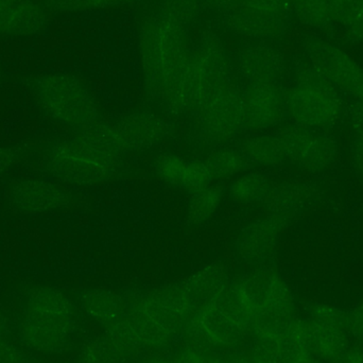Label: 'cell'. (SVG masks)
I'll use <instances>...</instances> for the list:
<instances>
[{
    "label": "cell",
    "instance_id": "37",
    "mask_svg": "<svg viewBox=\"0 0 363 363\" xmlns=\"http://www.w3.org/2000/svg\"><path fill=\"white\" fill-rule=\"evenodd\" d=\"M347 330L363 340V303L347 315Z\"/></svg>",
    "mask_w": 363,
    "mask_h": 363
},
{
    "label": "cell",
    "instance_id": "27",
    "mask_svg": "<svg viewBox=\"0 0 363 363\" xmlns=\"http://www.w3.org/2000/svg\"><path fill=\"white\" fill-rule=\"evenodd\" d=\"M203 162L211 180L217 182L234 180L249 167L242 150L230 144L213 147Z\"/></svg>",
    "mask_w": 363,
    "mask_h": 363
},
{
    "label": "cell",
    "instance_id": "5",
    "mask_svg": "<svg viewBox=\"0 0 363 363\" xmlns=\"http://www.w3.org/2000/svg\"><path fill=\"white\" fill-rule=\"evenodd\" d=\"M230 290L247 317L251 335L286 336L296 317L294 292L272 267L250 268L233 277Z\"/></svg>",
    "mask_w": 363,
    "mask_h": 363
},
{
    "label": "cell",
    "instance_id": "3",
    "mask_svg": "<svg viewBox=\"0 0 363 363\" xmlns=\"http://www.w3.org/2000/svg\"><path fill=\"white\" fill-rule=\"evenodd\" d=\"M123 155L113 125L99 121L51 145L45 155V166L61 183L91 187L115 179Z\"/></svg>",
    "mask_w": 363,
    "mask_h": 363
},
{
    "label": "cell",
    "instance_id": "43",
    "mask_svg": "<svg viewBox=\"0 0 363 363\" xmlns=\"http://www.w3.org/2000/svg\"><path fill=\"white\" fill-rule=\"evenodd\" d=\"M9 326L8 319H6V315L4 311L0 309V338H6L8 335Z\"/></svg>",
    "mask_w": 363,
    "mask_h": 363
},
{
    "label": "cell",
    "instance_id": "26",
    "mask_svg": "<svg viewBox=\"0 0 363 363\" xmlns=\"http://www.w3.org/2000/svg\"><path fill=\"white\" fill-rule=\"evenodd\" d=\"M308 324L311 355L333 362L349 349L347 330L315 323L311 320Z\"/></svg>",
    "mask_w": 363,
    "mask_h": 363
},
{
    "label": "cell",
    "instance_id": "2",
    "mask_svg": "<svg viewBox=\"0 0 363 363\" xmlns=\"http://www.w3.org/2000/svg\"><path fill=\"white\" fill-rule=\"evenodd\" d=\"M192 44L188 29L157 11L143 21L138 57L147 95L174 115H183V89Z\"/></svg>",
    "mask_w": 363,
    "mask_h": 363
},
{
    "label": "cell",
    "instance_id": "23",
    "mask_svg": "<svg viewBox=\"0 0 363 363\" xmlns=\"http://www.w3.org/2000/svg\"><path fill=\"white\" fill-rule=\"evenodd\" d=\"M232 279L228 269L224 264L213 262L198 269L183 283L199 307L224 291Z\"/></svg>",
    "mask_w": 363,
    "mask_h": 363
},
{
    "label": "cell",
    "instance_id": "38",
    "mask_svg": "<svg viewBox=\"0 0 363 363\" xmlns=\"http://www.w3.org/2000/svg\"><path fill=\"white\" fill-rule=\"evenodd\" d=\"M19 159L16 149L0 147V176L10 170Z\"/></svg>",
    "mask_w": 363,
    "mask_h": 363
},
{
    "label": "cell",
    "instance_id": "7",
    "mask_svg": "<svg viewBox=\"0 0 363 363\" xmlns=\"http://www.w3.org/2000/svg\"><path fill=\"white\" fill-rule=\"evenodd\" d=\"M287 117L294 125L328 131L345 114L340 91L309 62L296 66L294 84L285 89Z\"/></svg>",
    "mask_w": 363,
    "mask_h": 363
},
{
    "label": "cell",
    "instance_id": "10",
    "mask_svg": "<svg viewBox=\"0 0 363 363\" xmlns=\"http://www.w3.org/2000/svg\"><path fill=\"white\" fill-rule=\"evenodd\" d=\"M192 115L201 142L213 147L230 144L247 130L242 87L234 79L216 91Z\"/></svg>",
    "mask_w": 363,
    "mask_h": 363
},
{
    "label": "cell",
    "instance_id": "30",
    "mask_svg": "<svg viewBox=\"0 0 363 363\" xmlns=\"http://www.w3.org/2000/svg\"><path fill=\"white\" fill-rule=\"evenodd\" d=\"M337 0H292V12L305 26L325 29L334 25Z\"/></svg>",
    "mask_w": 363,
    "mask_h": 363
},
{
    "label": "cell",
    "instance_id": "41",
    "mask_svg": "<svg viewBox=\"0 0 363 363\" xmlns=\"http://www.w3.org/2000/svg\"><path fill=\"white\" fill-rule=\"evenodd\" d=\"M333 363H363V350L347 349L340 357Z\"/></svg>",
    "mask_w": 363,
    "mask_h": 363
},
{
    "label": "cell",
    "instance_id": "1",
    "mask_svg": "<svg viewBox=\"0 0 363 363\" xmlns=\"http://www.w3.org/2000/svg\"><path fill=\"white\" fill-rule=\"evenodd\" d=\"M196 308L183 281L166 284L128 294L125 317L106 330L138 357L167 353L183 342Z\"/></svg>",
    "mask_w": 363,
    "mask_h": 363
},
{
    "label": "cell",
    "instance_id": "47",
    "mask_svg": "<svg viewBox=\"0 0 363 363\" xmlns=\"http://www.w3.org/2000/svg\"><path fill=\"white\" fill-rule=\"evenodd\" d=\"M0 74H1V72H0Z\"/></svg>",
    "mask_w": 363,
    "mask_h": 363
},
{
    "label": "cell",
    "instance_id": "9",
    "mask_svg": "<svg viewBox=\"0 0 363 363\" xmlns=\"http://www.w3.org/2000/svg\"><path fill=\"white\" fill-rule=\"evenodd\" d=\"M33 93L42 110L60 125L79 132L100 121L95 96L72 74L57 72L38 77L33 82Z\"/></svg>",
    "mask_w": 363,
    "mask_h": 363
},
{
    "label": "cell",
    "instance_id": "44",
    "mask_svg": "<svg viewBox=\"0 0 363 363\" xmlns=\"http://www.w3.org/2000/svg\"><path fill=\"white\" fill-rule=\"evenodd\" d=\"M6 1H21V0H6Z\"/></svg>",
    "mask_w": 363,
    "mask_h": 363
},
{
    "label": "cell",
    "instance_id": "18",
    "mask_svg": "<svg viewBox=\"0 0 363 363\" xmlns=\"http://www.w3.org/2000/svg\"><path fill=\"white\" fill-rule=\"evenodd\" d=\"M11 205L21 213H44L65 208L69 194L60 184L44 180H23L9 190Z\"/></svg>",
    "mask_w": 363,
    "mask_h": 363
},
{
    "label": "cell",
    "instance_id": "19",
    "mask_svg": "<svg viewBox=\"0 0 363 363\" xmlns=\"http://www.w3.org/2000/svg\"><path fill=\"white\" fill-rule=\"evenodd\" d=\"M157 178L176 189L191 194L213 183L204 162L174 152L160 155L153 164Z\"/></svg>",
    "mask_w": 363,
    "mask_h": 363
},
{
    "label": "cell",
    "instance_id": "8",
    "mask_svg": "<svg viewBox=\"0 0 363 363\" xmlns=\"http://www.w3.org/2000/svg\"><path fill=\"white\" fill-rule=\"evenodd\" d=\"M234 80V65L221 36L204 31L192 44L183 89V115L194 114Z\"/></svg>",
    "mask_w": 363,
    "mask_h": 363
},
{
    "label": "cell",
    "instance_id": "13",
    "mask_svg": "<svg viewBox=\"0 0 363 363\" xmlns=\"http://www.w3.org/2000/svg\"><path fill=\"white\" fill-rule=\"evenodd\" d=\"M305 53L309 63L339 91L356 99L363 95V69L345 51L335 45L318 38L305 43Z\"/></svg>",
    "mask_w": 363,
    "mask_h": 363
},
{
    "label": "cell",
    "instance_id": "40",
    "mask_svg": "<svg viewBox=\"0 0 363 363\" xmlns=\"http://www.w3.org/2000/svg\"><path fill=\"white\" fill-rule=\"evenodd\" d=\"M345 35L353 42H363V13L351 25L345 28Z\"/></svg>",
    "mask_w": 363,
    "mask_h": 363
},
{
    "label": "cell",
    "instance_id": "28",
    "mask_svg": "<svg viewBox=\"0 0 363 363\" xmlns=\"http://www.w3.org/2000/svg\"><path fill=\"white\" fill-rule=\"evenodd\" d=\"M77 363H133L123 345L104 332L98 336L87 339L77 356Z\"/></svg>",
    "mask_w": 363,
    "mask_h": 363
},
{
    "label": "cell",
    "instance_id": "24",
    "mask_svg": "<svg viewBox=\"0 0 363 363\" xmlns=\"http://www.w3.org/2000/svg\"><path fill=\"white\" fill-rule=\"evenodd\" d=\"M249 166L274 168L287 162L279 134L271 132L253 133L240 146Z\"/></svg>",
    "mask_w": 363,
    "mask_h": 363
},
{
    "label": "cell",
    "instance_id": "42",
    "mask_svg": "<svg viewBox=\"0 0 363 363\" xmlns=\"http://www.w3.org/2000/svg\"><path fill=\"white\" fill-rule=\"evenodd\" d=\"M283 363H317L311 354L298 356V357L289 358L284 360Z\"/></svg>",
    "mask_w": 363,
    "mask_h": 363
},
{
    "label": "cell",
    "instance_id": "22",
    "mask_svg": "<svg viewBox=\"0 0 363 363\" xmlns=\"http://www.w3.org/2000/svg\"><path fill=\"white\" fill-rule=\"evenodd\" d=\"M46 23V12L36 2L31 0H0V34L33 35L42 31Z\"/></svg>",
    "mask_w": 363,
    "mask_h": 363
},
{
    "label": "cell",
    "instance_id": "6",
    "mask_svg": "<svg viewBox=\"0 0 363 363\" xmlns=\"http://www.w3.org/2000/svg\"><path fill=\"white\" fill-rule=\"evenodd\" d=\"M250 335L249 321L228 285L196 309L184 340L213 353L225 354L245 349Z\"/></svg>",
    "mask_w": 363,
    "mask_h": 363
},
{
    "label": "cell",
    "instance_id": "12",
    "mask_svg": "<svg viewBox=\"0 0 363 363\" xmlns=\"http://www.w3.org/2000/svg\"><path fill=\"white\" fill-rule=\"evenodd\" d=\"M277 134L283 144L286 160L303 172L323 174L338 161V142L326 131L290 123L281 128Z\"/></svg>",
    "mask_w": 363,
    "mask_h": 363
},
{
    "label": "cell",
    "instance_id": "32",
    "mask_svg": "<svg viewBox=\"0 0 363 363\" xmlns=\"http://www.w3.org/2000/svg\"><path fill=\"white\" fill-rule=\"evenodd\" d=\"M202 9V0H161L159 12L188 29L196 23Z\"/></svg>",
    "mask_w": 363,
    "mask_h": 363
},
{
    "label": "cell",
    "instance_id": "4",
    "mask_svg": "<svg viewBox=\"0 0 363 363\" xmlns=\"http://www.w3.org/2000/svg\"><path fill=\"white\" fill-rule=\"evenodd\" d=\"M80 313L78 303L59 288H32L26 294L19 319V340L34 353L63 355L78 338Z\"/></svg>",
    "mask_w": 363,
    "mask_h": 363
},
{
    "label": "cell",
    "instance_id": "29",
    "mask_svg": "<svg viewBox=\"0 0 363 363\" xmlns=\"http://www.w3.org/2000/svg\"><path fill=\"white\" fill-rule=\"evenodd\" d=\"M272 182L262 172L245 170L230 181L228 194L235 203L243 206L262 205L268 196Z\"/></svg>",
    "mask_w": 363,
    "mask_h": 363
},
{
    "label": "cell",
    "instance_id": "45",
    "mask_svg": "<svg viewBox=\"0 0 363 363\" xmlns=\"http://www.w3.org/2000/svg\"><path fill=\"white\" fill-rule=\"evenodd\" d=\"M28 363H55V362H28Z\"/></svg>",
    "mask_w": 363,
    "mask_h": 363
},
{
    "label": "cell",
    "instance_id": "15",
    "mask_svg": "<svg viewBox=\"0 0 363 363\" xmlns=\"http://www.w3.org/2000/svg\"><path fill=\"white\" fill-rule=\"evenodd\" d=\"M245 129L253 133L279 127L287 117L285 89L281 83H258L243 89Z\"/></svg>",
    "mask_w": 363,
    "mask_h": 363
},
{
    "label": "cell",
    "instance_id": "36",
    "mask_svg": "<svg viewBox=\"0 0 363 363\" xmlns=\"http://www.w3.org/2000/svg\"><path fill=\"white\" fill-rule=\"evenodd\" d=\"M25 352L6 338H0V363H28Z\"/></svg>",
    "mask_w": 363,
    "mask_h": 363
},
{
    "label": "cell",
    "instance_id": "14",
    "mask_svg": "<svg viewBox=\"0 0 363 363\" xmlns=\"http://www.w3.org/2000/svg\"><path fill=\"white\" fill-rule=\"evenodd\" d=\"M289 220L266 213L245 224L235 239V254L250 268L269 266Z\"/></svg>",
    "mask_w": 363,
    "mask_h": 363
},
{
    "label": "cell",
    "instance_id": "17",
    "mask_svg": "<svg viewBox=\"0 0 363 363\" xmlns=\"http://www.w3.org/2000/svg\"><path fill=\"white\" fill-rule=\"evenodd\" d=\"M234 72L247 85L281 83L286 61L281 51L267 42L245 40L233 60Z\"/></svg>",
    "mask_w": 363,
    "mask_h": 363
},
{
    "label": "cell",
    "instance_id": "20",
    "mask_svg": "<svg viewBox=\"0 0 363 363\" xmlns=\"http://www.w3.org/2000/svg\"><path fill=\"white\" fill-rule=\"evenodd\" d=\"M319 188L307 181H281L272 183L262 206L267 213L291 220L302 215L319 200Z\"/></svg>",
    "mask_w": 363,
    "mask_h": 363
},
{
    "label": "cell",
    "instance_id": "34",
    "mask_svg": "<svg viewBox=\"0 0 363 363\" xmlns=\"http://www.w3.org/2000/svg\"><path fill=\"white\" fill-rule=\"evenodd\" d=\"M311 321L347 330V313L328 304H317L311 308ZM349 332V330H347Z\"/></svg>",
    "mask_w": 363,
    "mask_h": 363
},
{
    "label": "cell",
    "instance_id": "25",
    "mask_svg": "<svg viewBox=\"0 0 363 363\" xmlns=\"http://www.w3.org/2000/svg\"><path fill=\"white\" fill-rule=\"evenodd\" d=\"M225 194L223 186L216 182L189 194L186 206L187 223L201 226L211 221L223 205Z\"/></svg>",
    "mask_w": 363,
    "mask_h": 363
},
{
    "label": "cell",
    "instance_id": "11",
    "mask_svg": "<svg viewBox=\"0 0 363 363\" xmlns=\"http://www.w3.org/2000/svg\"><path fill=\"white\" fill-rule=\"evenodd\" d=\"M291 13L292 0H237L222 18L234 35L269 43L286 33Z\"/></svg>",
    "mask_w": 363,
    "mask_h": 363
},
{
    "label": "cell",
    "instance_id": "46",
    "mask_svg": "<svg viewBox=\"0 0 363 363\" xmlns=\"http://www.w3.org/2000/svg\"><path fill=\"white\" fill-rule=\"evenodd\" d=\"M358 101L363 102V95H362V99L358 100Z\"/></svg>",
    "mask_w": 363,
    "mask_h": 363
},
{
    "label": "cell",
    "instance_id": "39",
    "mask_svg": "<svg viewBox=\"0 0 363 363\" xmlns=\"http://www.w3.org/2000/svg\"><path fill=\"white\" fill-rule=\"evenodd\" d=\"M236 4L237 0H202L203 8L208 9L221 16L230 12Z\"/></svg>",
    "mask_w": 363,
    "mask_h": 363
},
{
    "label": "cell",
    "instance_id": "31",
    "mask_svg": "<svg viewBox=\"0 0 363 363\" xmlns=\"http://www.w3.org/2000/svg\"><path fill=\"white\" fill-rule=\"evenodd\" d=\"M352 131L350 159L357 176L363 179V102L357 101L349 113Z\"/></svg>",
    "mask_w": 363,
    "mask_h": 363
},
{
    "label": "cell",
    "instance_id": "35",
    "mask_svg": "<svg viewBox=\"0 0 363 363\" xmlns=\"http://www.w3.org/2000/svg\"><path fill=\"white\" fill-rule=\"evenodd\" d=\"M363 13V0H337L334 23L347 28Z\"/></svg>",
    "mask_w": 363,
    "mask_h": 363
},
{
    "label": "cell",
    "instance_id": "16",
    "mask_svg": "<svg viewBox=\"0 0 363 363\" xmlns=\"http://www.w3.org/2000/svg\"><path fill=\"white\" fill-rule=\"evenodd\" d=\"M123 153L143 152L159 146L170 132L165 116L153 110H135L113 125Z\"/></svg>",
    "mask_w": 363,
    "mask_h": 363
},
{
    "label": "cell",
    "instance_id": "21",
    "mask_svg": "<svg viewBox=\"0 0 363 363\" xmlns=\"http://www.w3.org/2000/svg\"><path fill=\"white\" fill-rule=\"evenodd\" d=\"M77 303L81 313L102 330L118 323L127 311V296L111 288H87Z\"/></svg>",
    "mask_w": 363,
    "mask_h": 363
},
{
    "label": "cell",
    "instance_id": "33",
    "mask_svg": "<svg viewBox=\"0 0 363 363\" xmlns=\"http://www.w3.org/2000/svg\"><path fill=\"white\" fill-rule=\"evenodd\" d=\"M136 0H46L52 10L62 13L86 12L125 6Z\"/></svg>",
    "mask_w": 363,
    "mask_h": 363
}]
</instances>
